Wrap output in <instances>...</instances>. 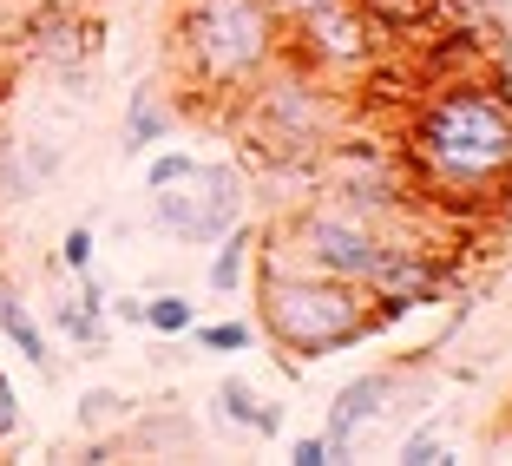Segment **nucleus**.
<instances>
[{
    "label": "nucleus",
    "mask_w": 512,
    "mask_h": 466,
    "mask_svg": "<svg viewBox=\"0 0 512 466\" xmlns=\"http://www.w3.org/2000/svg\"><path fill=\"white\" fill-rule=\"evenodd\" d=\"M407 171L434 204H512V99L486 79H453L407 119Z\"/></svg>",
    "instance_id": "1"
},
{
    "label": "nucleus",
    "mask_w": 512,
    "mask_h": 466,
    "mask_svg": "<svg viewBox=\"0 0 512 466\" xmlns=\"http://www.w3.org/2000/svg\"><path fill=\"white\" fill-rule=\"evenodd\" d=\"M283 60V20L270 0H178L171 66L197 99H243Z\"/></svg>",
    "instance_id": "2"
},
{
    "label": "nucleus",
    "mask_w": 512,
    "mask_h": 466,
    "mask_svg": "<svg viewBox=\"0 0 512 466\" xmlns=\"http://www.w3.org/2000/svg\"><path fill=\"white\" fill-rule=\"evenodd\" d=\"M368 302L375 296L362 283H335V276L296 270V263H276V256H263V270H256V322L296 361L342 355V348L368 342L375 335Z\"/></svg>",
    "instance_id": "3"
},
{
    "label": "nucleus",
    "mask_w": 512,
    "mask_h": 466,
    "mask_svg": "<svg viewBox=\"0 0 512 466\" xmlns=\"http://www.w3.org/2000/svg\"><path fill=\"white\" fill-rule=\"evenodd\" d=\"M342 132V106H335V86L316 73H302L296 60H276L270 73L243 92V138H250L256 158L270 165H316L322 151Z\"/></svg>",
    "instance_id": "4"
},
{
    "label": "nucleus",
    "mask_w": 512,
    "mask_h": 466,
    "mask_svg": "<svg viewBox=\"0 0 512 466\" xmlns=\"http://www.w3.org/2000/svg\"><path fill=\"white\" fill-rule=\"evenodd\" d=\"M394 230L381 224L375 211H362V204H348V197L322 191L309 197V204H296V211L283 217V224L270 230V250L276 263H296V270H316V276H335V283H362L381 270V250H388Z\"/></svg>",
    "instance_id": "5"
},
{
    "label": "nucleus",
    "mask_w": 512,
    "mask_h": 466,
    "mask_svg": "<svg viewBox=\"0 0 512 466\" xmlns=\"http://www.w3.org/2000/svg\"><path fill=\"white\" fill-rule=\"evenodd\" d=\"M243 211H250V178L230 158H217V165L197 158V171L184 184L151 191V224L178 243H217L230 224H243Z\"/></svg>",
    "instance_id": "6"
},
{
    "label": "nucleus",
    "mask_w": 512,
    "mask_h": 466,
    "mask_svg": "<svg viewBox=\"0 0 512 466\" xmlns=\"http://www.w3.org/2000/svg\"><path fill=\"white\" fill-rule=\"evenodd\" d=\"M375 53H381V27L355 0H329V7H316V14H302L283 27V60H296L302 73L329 79V86L368 73Z\"/></svg>",
    "instance_id": "7"
},
{
    "label": "nucleus",
    "mask_w": 512,
    "mask_h": 466,
    "mask_svg": "<svg viewBox=\"0 0 512 466\" xmlns=\"http://www.w3.org/2000/svg\"><path fill=\"white\" fill-rule=\"evenodd\" d=\"M401 381H407V368H375V375H355L348 388H335L329 414H322V434H329L335 460H348V453L362 447L368 427L388 421V407H394V394H401Z\"/></svg>",
    "instance_id": "8"
},
{
    "label": "nucleus",
    "mask_w": 512,
    "mask_h": 466,
    "mask_svg": "<svg viewBox=\"0 0 512 466\" xmlns=\"http://www.w3.org/2000/svg\"><path fill=\"white\" fill-rule=\"evenodd\" d=\"M171 132H178V112L165 106V92H158V86H138L132 99H125L119 151H125V158H145V151H151V145H165Z\"/></svg>",
    "instance_id": "9"
},
{
    "label": "nucleus",
    "mask_w": 512,
    "mask_h": 466,
    "mask_svg": "<svg viewBox=\"0 0 512 466\" xmlns=\"http://www.w3.org/2000/svg\"><path fill=\"white\" fill-rule=\"evenodd\" d=\"M73 296L60 302V309H53V329L66 335V342L73 348H106V289H99V276H73Z\"/></svg>",
    "instance_id": "10"
},
{
    "label": "nucleus",
    "mask_w": 512,
    "mask_h": 466,
    "mask_svg": "<svg viewBox=\"0 0 512 466\" xmlns=\"http://www.w3.org/2000/svg\"><path fill=\"white\" fill-rule=\"evenodd\" d=\"M250 263H256V224L243 217V224H230L224 237L211 243V270H204V283H211L217 296H237V289L250 283Z\"/></svg>",
    "instance_id": "11"
},
{
    "label": "nucleus",
    "mask_w": 512,
    "mask_h": 466,
    "mask_svg": "<svg viewBox=\"0 0 512 466\" xmlns=\"http://www.w3.org/2000/svg\"><path fill=\"white\" fill-rule=\"evenodd\" d=\"M0 335L20 348V355L40 368L46 381H53V348H46V329H40V316H33L27 302H20V289H0Z\"/></svg>",
    "instance_id": "12"
},
{
    "label": "nucleus",
    "mask_w": 512,
    "mask_h": 466,
    "mask_svg": "<svg viewBox=\"0 0 512 466\" xmlns=\"http://www.w3.org/2000/svg\"><path fill=\"white\" fill-rule=\"evenodd\" d=\"M119 447L132 453H151V447H197V427L184 421V414H145V421H125L119 427Z\"/></svg>",
    "instance_id": "13"
},
{
    "label": "nucleus",
    "mask_w": 512,
    "mask_h": 466,
    "mask_svg": "<svg viewBox=\"0 0 512 466\" xmlns=\"http://www.w3.org/2000/svg\"><path fill=\"white\" fill-rule=\"evenodd\" d=\"M73 421L86 427L92 440H106V434H119V427L132 421V401H125L119 388H86V394H79V407H73Z\"/></svg>",
    "instance_id": "14"
},
{
    "label": "nucleus",
    "mask_w": 512,
    "mask_h": 466,
    "mask_svg": "<svg viewBox=\"0 0 512 466\" xmlns=\"http://www.w3.org/2000/svg\"><path fill=\"white\" fill-rule=\"evenodd\" d=\"M355 7H362L381 33H414V27H427V20H440L447 0H355Z\"/></svg>",
    "instance_id": "15"
},
{
    "label": "nucleus",
    "mask_w": 512,
    "mask_h": 466,
    "mask_svg": "<svg viewBox=\"0 0 512 466\" xmlns=\"http://www.w3.org/2000/svg\"><path fill=\"white\" fill-rule=\"evenodd\" d=\"M197 322V302H184L178 289H165V296H145V329L151 335H191Z\"/></svg>",
    "instance_id": "16"
},
{
    "label": "nucleus",
    "mask_w": 512,
    "mask_h": 466,
    "mask_svg": "<svg viewBox=\"0 0 512 466\" xmlns=\"http://www.w3.org/2000/svg\"><path fill=\"white\" fill-rule=\"evenodd\" d=\"M191 335H197V348H211V355H243V348L256 342V322H191Z\"/></svg>",
    "instance_id": "17"
},
{
    "label": "nucleus",
    "mask_w": 512,
    "mask_h": 466,
    "mask_svg": "<svg viewBox=\"0 0 512 466\" xmlns=\"http://www.w3.org/2000/svg\"><path fill=\"white\" fill-rule=\"evenodd\" d=\"M217 414H224L230 427H243V434H250V421H256V388L243 375H224V381H217Z\"/></svg>",
    "instance_id": "18"
},
{
    "label": "nucleus",
    "mask_w": 512,
    "mask_h": 466,
    "mask_svg": "<svg viewBox=\"0 0 512 466\" xmlns=\"http://www.w3.org/2000/svg\"><path fill=\"white\" fill-rule=\"evenodd\" d=\"M394 460H401V466H434V460L447 466L453 453H447V440H440V421H421L414 434L401 440V453H394Z\"/></svg>",
    "instance_id": "19"
},
{
    "label": "nucleus",
    "mask_w": 512,
    "mask_h": 466,
    "mask_svg": "<svg viewBox=\"0 0 512 466\" xmlns=\"http://www.w3.org/2000/svg\"><path fill=\"white\" fill-rule=\"evenodd\" d=\"M197 171L191 151H145V191H165V184H184Z\"/></svg>",
    "instance_id": "20"
},
{
    "label": "nucleus",
    "mask_w": 512,
    "mask_h": 466,
    "mask_svg": "<svg viewBox=\"0 0 512 466\" xmlns=\"http://www.w3.org/2000/svg\"><path fill=\"white\" fill-rule=\"evenodd\" d=\"M60 270H66V276H86V270H92V224H73V230L60 237Z\"/></svg>",
    "instance_id": "21"
},
{
    "label": "nucleus",
    "mask_w": 512,
    "mask_h": 466,
    "mask_svg": "<svg viewBox=\"0 0 512 466\" xmlns=\"http://www.w3.org/2000/svg\"><path fill=\"white\" fill-rule=\"evenodd\" d=\"M20 158H27V178L33 184H46L53 171H60V145H53V138H27V145H20Z\"/></svg>",
    "instance_id": "22"
},
{
    "label": "nucleus",
    "mask_w": 512,
    "mask_h": 466,
    "mask_svg": "<svg viewBox=\"0 0 512 466\" xmlns=\"http://www.w3.org/2000/svg\"><path fill=\"white\" fill-rule=\"evenodd\" d=\"M289 460L296 466H335V447H329V434H302L296 447H289Z\"/></svg>",
    "instance_id": "23"
},
{
    "label": "nucleus",
    "mask_w": 512,
    "mask_h": 466,
    "mask_svg": "<svg viewBox=\"0 0 512 466\" xmlns=\"http://www.w3.org/2000/svg\"><path fill=\"white\" fill-rule=\"evenodd\" d=\"M20 434V394H14V381H7V368H0V447Z\"/></svg>",
    "instance_id": "24"
},
{
    "label": "nucleus",
    "mask_w": 512,
    "mask_h": 466,
    "mask_svg": "<svg viewBox=\"0 0 512 466\" xmlns=\"http://www.w3.org/2000/svg\"><path fill=\"white\" fill-rule=\"evenodd\" d=\"M283 421H289V407H283V401H256L250 434H256V440H276V434H283Z\"/></svg>",
    "instance_id": "25"
},
{
    "label": "nucleus",
    "mask_w": 512,
    "mask_h": 466,
    "mask_svg": "<svg viewBox=\"0 0 512 466\" xmlns=\"http://www.w3.org/2000/svg\"><path fill=\"white\" fill-rule=\"evenodd\" d=\"M106 316L132 322V329H145V296H106Z\"/></svg>",
    "instance_id": "26"
},
{
    "label": "nucleus",
    "mask_w": 512,
    "mask_h": 466,
    "mask_svg": "<svg viewBox=\"0 0 512 466\" xmlns=\"http://www.w3.org/2000/svg\"><path fill=\"white\" fill-rule=\"evenodd\" d=\"M270 7H276V20H283V27H289V20L316 14V7H329V0H270Z\"/></svg>",
    "instance_id": "27"
},
{
    "label": "nucleus",
    "mask_w": 512,
    "mask_h": 466,
    "mask_svg": "<svg viewBox=\"0 0 512 466\" xmlns=\"http://www.w3.org/2000/svg\"><path fill=\"white\" fill-rule=\"evenodd\" d=\"M0 7H7V0H0Z\"/></svg>",
    "instance_id": "28"
}]
</instances>
